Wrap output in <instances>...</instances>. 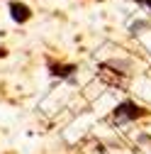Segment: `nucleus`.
I'll return each instance as SVG.
<instances>
[{
    "label": "nucleus",
    "mask_w": 151,
    "mask_h": 154,
    "mask_svg": "<svg viewBox=\"0 0 151 154\" xmlns=\"http://www.w3.org/2000/svg\"><path fill=\"white\" fill-rule=\"evenodd\" d=\"M49 73L59 81H68V83H76V73H78V66L76 64H54L49 61Z\"/></svg>",
    "instance_id": "2"
},
{
    "label": "nucleus",
    "mask_w": 151,
    "mask_h": 154,
    "mask_svg": "<svg viewBox=\"0 0 151 154\" xmlns=\"http://www.w3.org/2000/svg\"><path fill=\"white\" fill-rule=\"evenodd\" d=\"M137 5H139V8H146V10H151V0H137Z\"/></svg>",
    "instance_id": "5"
},
{
    "label": "nucleus",
    "mask_w": 151,
    "mask_h": 154,
    "mask_svg": "<svg viewBox=\"0 0 151 154\" xmlns=\"http://www.w3.org/2000/svg\"><path fill=\"white\" fill-rule=\"evenodd\" d=\"M7 10H10V17H12V22L17 25H25L32 20V8L27 3H20V0H10L7 3Z\"/></svg>",
    "instance_id": "3"
},
{
    "label": "nucleus",
    "mask_w": 151,
    "mask_h": 154,
    "mask_svg": "<svg viewBox=\"0 0 151 154\" xmlns=\"http://www.w3.org/2000/svg\"><path fill=\"white\" fill-rule=\"evenodd\" d=\"M149 25H151L149 20H139V22H134V25L129 27V32H132V34H139V32H141L144 27H149Z\"/></svg>",
    "instance_id": "4"
},
{
    "label": "nucleus",
    "mask_w": 151,
    "mask_h": 154,
    "mask_svg": "<svg viewBox=\"0 0 151 154\" xmlns=\"http://www.w3.org/2000/svg\"><path fill=\"white\" fill-rule=\"evenodd\" d=\"M149 115V110L144 108V105H139L137 100H122V103H117V108L112 110V115H110V122L112 125H124V122H132V120H139V118H146Z\"/></svg>",
    "instance_id": "1"
}]
</instances>
